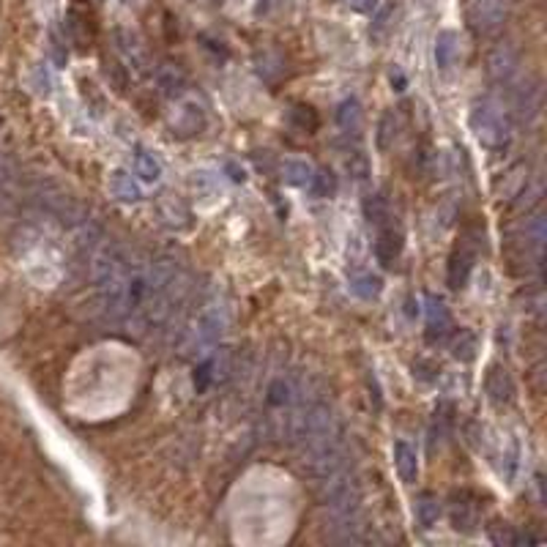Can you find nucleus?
Masks as SVG:
<instances>
[{
  "mask_svg": "<svg viewBox=\"0 0 547 547\" xmlns=\"http://www.w3.org/2000/svg\"><path fill=\"white\" fill-rule=\"evenodd\" d=\"M129 268H131V260L121 247L105 239H99L90 247V277H94L99 304L110 321H118V324H123L126 317Z\"/></svg>",
  "mask_w": 547,
  "mask_h": 547,
  "instance_id": "1",
  "label": "nucleus"
},
{
  "mask_svg": "<svg viewBox=\"0 0 547 547\" xmlns=\"http://www.w3.org/2000/svg\"><path fill=\"white\" fill-rule=\"evenodd\" d=\"M471 129L476 134V140L487 148H504L509 143V110L504 105L495 102L492 97L476 99L471 107Z\"/></svg>",
  "mask_w": 547,
  "mask_h": 547,
  "instance_id": "2",
  "label": "nucleus"
},
{
  "mask_svg": "<svg viewBox=\"0 0 547 547\" xmlns=\"http://www.w3.org/2000/svg\"><path fill=\"white\" fill-rule=\"evenodd\" d=\"M227 324H231V309H227V304L219 296H211L195 317V326L189 332V353L198 358L214 350L222 342Z\"/></svg>",
  "mask_w": 547,
  "mask_h": 547,
  "instance_id": "3",
  "label": "nucleus"
},
{
  "mask_svg": "<svg viewBox=\"0 0 547 547\" xmlns=\"http://www.w3.org/2000/svg\"><path fill=\"white\" fill-rule=\"evenodd\" d=\"M512 14V0H468L466 22L479 38H492L504 30Z\"/></svg>",
  "mask_w": 547,
  "mask_h": 547,
  "instance_id": "4",
  "label": "nucleus"
},
{
  "mask_svg": "<svg viewBox=\"0 0 547 547\" xmlns=\"http://www.w3.org/2000/svg\"><path fill=\"white\" fill-rule=\"evenodd\" d=\"M324 536L334 544H364L367 542V520H364L361 507L326 509Z\"/></svg>",
  "mask_w": 547,
  "mask_h": 547,
  "instance_id": "5",
  "label": "nucleus"
},
{
  "mask_svg": "<svg viewBox=\"0 0 547 547\" xmlns=\"http://www.w3.org/2000/svg\"><path fill=\"white\" fill-rule=\"evenodd\" d=\"M476 260H479V244L466 233L463 236V241L458 244L451 249V255H449V265H446V282H449V288L451 290H460V288H466V282H468V277H471V271H474V265H476Z\"/></svg>",
  "mask_w": 547,
  "mask_h": 547,
  "instance_id": "6",
  "label": "nucleus"
},
{
  "mask_svg": "<svg viewBox=\"0 0 547 547\" xmlns=\"http://www.w3.org/2000/svg\"><path fill=\"white\" fill-rule=\"evenodd\" d=\"M520 74V50L512 41H498L487 55V77L495 85H512Z\"/></svg>",
  "mask_w": 547,
  "mask_h": 547,
  "instance_id": "7",
  "label": "nucleus"
},
{
  "mask_svg": "<svg viewBox=\"0 0 547 547\" xmlns=\"http://www.w3.org/2000/svg\"><path fill=\"white\" fill-rule=\"evenodd\" d=\"M539 110H542V85L539 80L528 77L526 82H520L512 94V115L520 121V123H531L539 118Z\"/></svg>",
  "mask_w": 547,
  "mask_h": 547,
  "instance_id": "8",
  "label": "nucleus"
},
{
  "mask_svg": "<svg viewBox=\"0 0 547 547\" xmlns=\"http://www.w3.org/2000/svg\"><path fill=\"white\" fill-rule=\"evenodd\" d=\"M454 332V321H451V312L443 304V299L438 296H427V342L430 345H441L449 340V334Z\"/></svg>",
  "mask_w": 547,
  "mask_h": 547,
  "instance_id": "9",
  "label": "nucleus"
},
{
  "mask_svg": "<svg viewBox=\"0 0 547 547\" xmlns=\"http://www.w3.org/2000/svg\"><path fill=\"white\" fill-rule=\"evenodd\" d=\"M115 47L123 55V61L137 72V74H146L148 72V53L143 47L140 36L129 28H115Z\"/></svg>",
  "mask_w": 547,
  "mask_h": 547,
  "instance_id": "10",
  "label": "nucleus"
},
{
  "mask_svg": "<svg viewBox=\"0 0 547 547\" xmlns=\"http://www.w3.org/2000/svg\"><path fill=\"white\" fill-rule=\"evenodd\" d=\"M484 391L492 405H509L515 400V381L504 364H490L484 375Z\"/></svg>",
  "mask_w": 547,
  "mask_h": 547,
  "instance_id": "11",
  "label": "nucleus"
},
{
  "mask_svg": "<svg viewBox=\"0 0 547 547\" xmlns=\"http://www.w3.org/2000/svg\"><path fill=\"white\" fill-rule=\"evenodd\" d=\"M402 252V231L394 224V219L378 224V239H375V257L381 265H394Z\"/></svg>",
  "mask_w": 547,
  "mask_h": 547,
  "instance_id": "12",
  "label": "nucleus"
},
{
  "mask_svg": "<svg viewBox=\"0 0 547 547\" xmlns=\"http://www.w3.org/2000/svg\"><path fill=\"white\" fill-rule=\"evenodd\" d=\"M173 129L181 134V137H192V134H200L206 129V110L198 105V102H181L175 115H173Z\"/></svg>",
  "mask_w": 547,
  "mask_h": 547,
  "instance_id": "13",
  "label": "nucleus"
},
{
  "mask_svg": "<svg viewBox=\"0 0 547 547\" xmlns=\"http://www.w3.org/2000/svg\"><path fill=\"white\" fill-rule=\"evenodd\" d=\"M394 468L405 484H414L419 479V454L408 441L394 443Z\"/></svg>",
  "mask_w": 547,
  "mask_h": 547,
  "instance_id": "14",
  "label": "nucleus"
},
{
  "mask_svg": "<svg viewBox=\"0 0 547 547\" xmlns=\"http://www.w3.org/2000/svg\"><path fill=\"white\" fill-rule=\"evenodd\" d=\"M433 55H435V66L441 72H449L454 66V61H458V55H460V36L454 30H438Z\"/></svg>",
  "mask_w": 547,
  "mask_h": 547,
  "instance_id": "15",
  "label": "nucleus"
},
{
  "mask_svg": "<svg viewBox=\"0 0 547 547\" xmlns=\"http://www.w3.org/2000/svg\"><path fill=\"white\" fill-rule=\"evenodd\" d=\"M107 184H110L113 198L121 200V203H126V206H134V203H140V200H143V189H140V184H137V181H134L126 170H113Z\"/></svg>",
  "mask_w": 547,
  "mask_h": 547,
  "instance_id": "16",
  "label": "nucleus"
},
{
  "mask_svg": "<svg viewBox=\"0 0 547 547\" xmlns=\"http://www.w3.org/2000/svg\"><path fill=\"white\" fill-rule=\"evenodd\" d=\"M156 82H159V88H162V94L170 97V99L181 97V94H184V88H187L184 72H181L178 66H173V63H162V66L156 69Z\"/></svg>",
  "mask_w": 547,
  "mask_h": 547,
  "instance_id": "17",
  "label": "nucleus"
},
{
  "mask_svg": "<svg viewBox=\"0 0 547 547\" xmlns=\"http://www.w3.org/2000/svg\"><path fill=\"white\" fill-rule=\"evenodd\" d=\"M350 290L364 301H373L383 293V280L373 271H361V274H353L350 277Z\"/></svg>",
  "mask_w": 547,
  "mask_h": 547,
  "instance_id": "18",
  "label": "nucleus"
},
{
  "mask_svg": "<svg viewBox=\"0 0 547 547\" xmlns=\"http://www.w3.org/2000/svg\"><path fill=\"white\" fill-rule=\"evenodd\" d=\"M361 123H364V113H361V105L358 99H345L340 107H337V126L345 131V134H358L361 131Z\"/></svg>",
  "mask_w": 547,
  "mask_h": 547,
  "instance_id": "19",
  "label": "nucleus"
},
{
  "mask_svg": "<svg viewBox=\"0 0 547 547\" xmlns=\"http://www.w3.org/2000/svg\"><path fill=\"white\" fill-rule=\"evenodd\" d=\"M449 348L451 356L460 358V361H471L476 356V334L471 329H454L449 334Z\"/></svg>",
  "mask_w": 547,
  "mask_h": 547,
  "instance_id": "20",
  "label": "nucleus"
},
{
  "mask_svg": "<svg viewBox=\"0 0 547 547\" xmlns=\"http://www.w3.org/2000/svg\"><path fill=\"white\" fill-rule=\"evenodd\" d=\"M364 216H367V222L370 224H383V222H389V219H394L391 216V206H389V198L383 195V192H370L367 198H364Z\"/></svg>",
  "mask_w": 547,
  "mask_h": 547,
  "instance_id": "21",
  "label": "nucleus"
},
{
  "mask_svg": "<svg viewBox=\"0 0 547 547\" xmlns=\"http://www.w3.org/2000/svg\"><path fill=\"white\" fill-rule=\"evenodd\" d=\"M417 520L422 528H433L441 520V501L433 492H422L417 501Z\"/></svg>",
  "mask_w": 547,
  "mask_h": 547,
  "instance_id": "22",
  "label": "nucleus"
},
{
  "mask_svg": "<svg viewBox=\"0 0 547 547\" xmlns=\"http://www.w3.org/2000/svg\"><path fill=\"white\" fill-rule=\"evenodd\" d=\"M134 173L140 175L146 184H159V178H162V162L148 154V151H137L134 156Z\"/></svg>",
  "mask_w": 547,
  "mask_h": 547,
  "instance_id": "23",
  "label": "nucleus"
},
{
  "mask_svg": "<svg viewBox=\"0 0 547 547\" xmlns=\"http://www.w3.org/2000/svg\"><path fill=\"white\" fill-rule=\"evenodd\" d=\"M312 173H315V167L301 162V159H285V164H282V178L293 187H309Z\"/></svg>",
  "mask_w": 547,
  "mask_h": 547,
  "instance_id": "24",
  "label": "nucleus"
},
{
  "mask_svg": "<svg viewBox=\"0 0 547 547\" xmlns=\"http://www.w3.org/2000/svg\"><path fill=\"white\" fill-rule=\"evenodd\" d=\"M309 189L312 195L317 198H332L337 192V178L332 170H315L312 173V181H309Z\"/></svg>",
  "mask_w": 547,
  "mask_h": 547,
  "instance_id": "25",
  "label": "nucleus"
},
{
  "mask_svg": "<svg viewBox=\"0 0 547 547\" xmlns=\"http://www.w3.org/2000/svg\"><path fill=\"white\" fill-rule=\"evenodd\" d=\"M397 137V123H394V115L391 113H386L383 118H381V134H378V146L386 151L389 146H391V140Z\"/></svg>",
  "mask_w": 547,
  "mask_h": 547,
  "instance_id": "26",
  "label": "nucleus"
},
{
  "mask_svg": "<svg viewBox=\"0 0 547 547\" xmlns=\"http://www.w3.org/2000/svg\"><path fill=\"white\" fill-rule=\"evenodd\" d=\"M490 539H492L495 544H518V542H520V536H518L507 523L492 526V528H490Z\"/></svg>",
  "mask_w": 547,
  "mask_h": 547,
  "instance_id": "27",
  "label": "nucleus"
},
{
  "mask_svg": "<svg viewBox=\"0 0 547 547\" xmlns=\"http://www.w3.org/2000/svg\"><path fill=\"white\" fill-rule=\"evenodd\" d=\"M345 4H348L353 12H358V14H370V12H375L378 0H345Z\"/></svg>",
  "mask_w": 547,
  "mask_h": 547,
  "instance_id": "28",
  "label": "nucleus"
},
{
  "mask_svg": "<svg viewBox=\"0 0 547 547\" xmlns=\"http://www.w3.org/2000/svg\"><path fill=\"white\" fill-rule=\"evenodd\" d=\"M227 170L233 173L231 178L236 181V184H244V181H247V173H244V170H239V167H233V164H227Z\"/></svg>",
  "mask_w": 547,
  "mask_h": 547,
  "instance_id": "29",
  "label": "nucleus"
}]
</instances>
